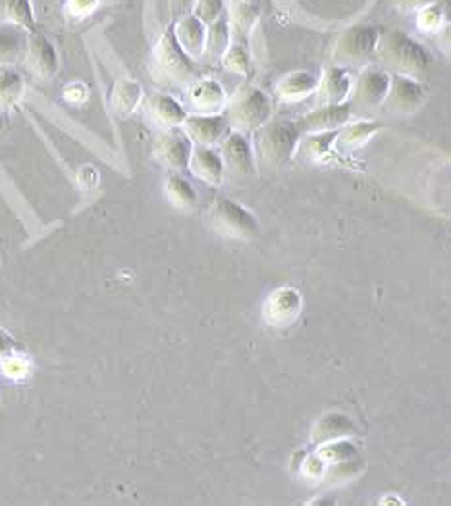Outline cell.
<instances>
[{"instance_id":"6da1fadb","label":"cell","mask_w":451,"mask_h":506,"mask_svg":"<svg viewBox=\"0 0 451 506\" xmlns=\"http://www.w3.org/2000/svg\"><path fill=\"white\" fill-rule=\"evenodd\" d=\"M301 128L291 120H269L253 131L257 168L267 171L282 170L301 145Z\"/></svg>"},{"instance_id":"7a4b0ae2","label":"cell","mask_w":451,"mask_h":506,"mask_svg":"<svg viewBox=\"0 0 451 506\" xmlns=\"http://www.w3.org/2000/svg\"><path fill=\"white\" fill-rule=\"evenodd\" d=\"M149 73L159 85H188L195 79L197 60L181 49L174 35V25H170L154 43Z\"/></svg>"},{"instance_id":"3957f363","label":"cell","mask_w":451,"mask_h":506,"mask_svg":"<svg viewBox=\"0 0 451 506\" xmlns=\"http://www.w3.org/2000/svg\"><path fill=\"white\" fill-rule=\"evenodd\" d=\"M380 66L392 73L421 77L430 68V54L415 37L401 29H392L380 35L375 54Z\"/></svg>"},{"instance_id":"277c9868","label":"cell","mask_w":451,"mask_h":506,"mask_svg":"<svg viewBox=\"0 0 451 506\" xmlns=\"http://www.w3.org/2000/svg\"><path fill=\"white\" fill-rule=\"evenodd\" d=\"M224 114L233 131L253 133L272 118V101L255 85H241L228 99Z\"/></svg>"},{"instance_id":"5b68a950","label":"cell","mask_w":451,"mask_h":506,"mask_svg":"<svg viewBox=\"0 0 451 506\" xmlns=\"http://www.w3.org/2000/svg\"><path fill=\"white\" fill-rule=\"evenodd\" d=\"M207 219L216 233L233 241H253L260 235L257 216L243 204L226 197L212 200Z\"/></svg>"},{"instance_id":"8992f818","label":"cell","mask_w":451,"mask_h":506,"mask_svg":"<svg viewBox=\"0 0 451 506\" xmlns=\"http://www.w3.org/2000/svg\"><path fill=\"white\" fill-rule=\"evenodd\" d=\"M380 34L372 25L357 24L341 31L332 58L336 66H359L377 54Z\"/></svg>"},{"instance_id":"52a82bcc","label":"cell","mask_w":451,"mask_h":506,"mask_svg":"<svg viewBox=\"0 0 451 506\" xmlns=\"http://www.w3.org/2000/svg\"><path fill=\"white\" fill-rule=\"evenodd\" d=\"M392 73L377 64H367L359 77L353 82L351 89V106H357L370 112V110L382 108L384 99L390 89Z\"/></svg>"},{"instance_id":"ba28073f","label":"cell","mask_w":451,"mask_h":506,"mask_svg":"<svg viewBox=\"0 0 451 506\" xmlns=\"http://www.w3.org/2000/svg\"><path fill=\"white\" fill-rule=\"evenodd\" d=\"M425 101L426 91L421 82H417V77L392 73L390 89H387L382 110L394 116H409L415 114Z\"/></svg>"},{"instance_id":"9c48e42d","label":"cell","mask_w":451,"mask_h":506,"mask_svg":"<svg viewBox=\"0 0 451 506\" xmlns=\"http://www.w3.org/2000/svg\"><path fill=\"white\" fill-rule=\"evenodd\" d=\"M24 60L29 73L37 77L39 82H53L60 72V56L56 46L49 37L39 34V31L27 34Z\"/></svg>"},{"instance_id":"30bf717a","label":"cell","mask_w":451,"mask_h":506,"mask_svg":"<svg viewBox=\"0 0 451 506\" xmlns=\"http://www.w3.org/2000/svg\"><path fill=\"white\" fill-rule=\"evenodd\" d=\"M226 173L231 178L245 180L255 176L257 171V158L253 151V143L247 139V133L230 131L222 141V151Z\"/></svg>"},{"instance_id":"8fae6325","label":"cell","mask_w":451,"mask_h":506,"mask_svg":"<svg viewBox=\"0 0 451 506\" xmlns=\"http://www.w3.org/2000/svg\"><path fill=\"white\" fill-rule=\"evenodd\" d=\"M195 143L190 135L183 131V128L166 130L154 143V158L168 168L170 171H183L190 166V158L193 154Z\"/></svg>"},{"instance_id":"7c38bea8","label":"cell","mask_w":451,"mask_h":506,"mask_svg":"<svg viewBox=\"0 0 451 506\" xmlns=\"http://www.w3.org/2000/svg\"><path fill=\"white\" fill-rule=\"evenodd\" d=\"M303 297L293 287L274 289L262 305V320L270 327H288L299 318Z\"/></svg>"},{"instance_id":"4fadbf2b","label":"cell","mask_w":451,"mask_h":506,"mask_svg":"<svg viewBox=\"0 0 451 506\" xmlns=\"http://www.w3.org/2000/svg\"><path fill=\"white\" fill-rule=\"evenodd\" d=\"M228 92L221 82L212 77L195 79L188 89V101L193 114H222L228 104Z\"/></svg>"},{"instance_id":"5bb4252c","label":"cell","mask_w":451,"mask_h":506,"mask_svg":"<svg viewBox=\"0 0 451 506\" xmlns=\"http://www.w3.org/2000/svg\"><path fill=\"white\" fill-rule=\"evenodd\" d=\"M351 118H353L351 102L324 104L313 110V112L305 114L298 122V125L305 133H332L348 125Z\"/></svg>"},{"instance_id":"9a60e30c","label":"cell","mask_w":451,"mask_h":506,"mask_svg":"<svg viewBox=\"0 0 451 506\" xmlns=\"http://www.w3.org/2000/svg\"><path fill=\"white\" fill-rule=\"evenodd\" d=\"M183 131L190 135L195 145L214 147L222 143L230 133V123L226 114H190L183 123Z\"/></svg>"},{"instance_id":"2e32d148","label":"cell","mask_w":451,"mask_h":506,"mask_svg":"<svg viewBox=\"0 0 451 506\" xmlns=\"http://www.w3.org/2000/svg\"><path fill=\"white\" fill-rule=\"evenodd\" d=\"M188 170L193 173L197 180H201L211 187H221L226 180L224 158L214 147L195 145L193 154L190 158Z\"/></svg>"},{"instance_id":"e0dca14e","label":"cell","mask_w":451,"mask_h":506,"mask_svg":"<svg viewBox=\"0 0 451 506\" xmlns=\"http://www.w3.org/2000/svg\"><path fill=\"white\" fill-rule=\"evenodd\" d=\"M147 116L154 125H157V128L166 131V130L183 128L190 112L174 97H170V94L164 92H157L147 101Z\"/></svg>"},{"instance_id":"ac0fdd59","label":"cell","mask_w":451,"mask_h":506,"mask_svg":"<svg viewBox=\"0 0 451 506\" xmlns=\"http://www.w3.org/2000/svg\"><path fill=\"white\" fill-rule=\"evenodd\" d=\"M174 35L181 49L193 60H201L207 46V24L201 22L195 14H183L172 24Z\"/></svg>"},{"instance_id":"d6986e66","label":"cell","mask_w":451,"mask_h":506,"mask_svg":"<svg viewBox=\"0 0 451 506\" xmlns=\"http://www.w3.org/2000/svg\"><path fill=\"white\" fill-rule=\"evenodd\" d=\"M353 79L344 66H328L322 70L319 82V106L324 104H341L351 94Z\"/></svg>"},{"instance_id":"ffe728a7","label":"cell","mask_w":451,"mask_h":506,"mask_svg":"<svg viewBox=\"0 0 451 506\" xmlns=\"http://www.w3.org/2000/svg\"><path fill=\"white\" fill-rule=\"evenodd\" d=\"M226 15H228L233 41L247 44V39L251 37L253 29L260 18L259 3H247V0H230Z\"/></svg>"},{"instance_id":"44dd1931","label":"cell","mask_w":451,"mask_h":506,"mask_svg":"<svg viewBox=\"0 0 451 506\" xmlns=\"http://www.w3.org/2000/svg\"><path fill=\"white\" fill-rule=\"evenodd\" d=\"M319 82L320 79L315 77V73H310V72H305V70L289 72L276 83L274 92L282 102H299V101L310 97L313 92H317Z\"/></svg>"},{"instance_id":"7402d4cb","label":"cell","mask_w":451,"mask_h":506,"mask_svg":"<svg viewBox=\"0 0 451 506\" xmlns=\"http://www.w3.org/2000/svg\"><path fill=\"white\" fill-rule=\"evenodd\" d=\"M145 91L143 85L135 82L132 77H120L116 79V83L113 85L111 91V108L113 112L120 118L132 116L139 104L143 102Z\"/></svg>"},{"instance_id":"603a6c76","label":"cell","mask_w":451,"mask_h":506,"mask_svg":"<svg viewBox=\"0 0 451 506\" xmlns=\"http://www.w3.org/2000/svg\"><path fill=\"white\" fill-rule=\"evenodd\" d=\"M164 195L174 209L181 212H193L199 207V195L195 187L180 171H172L164 181Z\"/></svg>"},{"instance_id":"cb8c5ba5","label":"cell","mask_w":451,"mask_h":506,"mask_svg":"<svg viewBox=\"0 0 451 506\" xmlns=\"http://www.w3.org/2000/svg\"><path fill=\"white\" fill-rule=\"evenodd\" d=\"M231 43L233 37H231L228 15H222V18L209 24L207 27V46H205L203 60H207L209 64H219V62H222L224 54L228 53Z\"/></svg>"},{"instance_id":"d4e9b609","label":"cell","mask_w":451,"mask_h":506,"mask_svg":"<svg viewBox=\"0 0 451 506\" xmlns=\"http://www.w3.org/2000/svg\"><path fill=\"white\" fill-rule=\"evenodd\" d=\"M353 432L355 423L348 416L332 413L317 420V423L313 425V432H310V437H313L317 445H322V443H332L353 435Z\"/></svg>"},{"instance_id":"484cf974","label":"cell","mask_w":451,"mask_h":506,"mask_svg":"<svg viewBox=\"0 0 451 506\" xmlns=\"http://www.w3.org/2000/svg\"><path fill=\"white\" fill-rule=\"evenodd\" d=\"M0 22L20 27L25 34L37 31L35 10L31 0H0Z\"/></svg>"},{"instance_id":"4316f807","label":"cell","mask_w":451,"mask_h":506,"mask_svg":"<svg viewBox=\"0 0 451 506\" xmlns=\"http://www.w3.org/2000/svg\"><path fill=\"white\" fill-rule=\"evenodd\" d=\"M380 130L378 122H355L348 123L336 133V149L339 152H351L365 145L367 141Z\"/></svg>"},{"instance_id":"83f0119b","label":"cell","mask_w":451,"mask_h":506,"mask_svg":"<svg viewBox=\"0 0 451 506\" xmlns=\"http://www.w3.org/2000/svg\"><path fill=\"white\" fill-rule=\"evenodd\" d=\"M25 94V79L10 66H0V112L14 108Z\"/></svg>"},{"instance_id":"f1b7e54d","label":"cell","mask_w":451,"mask_h":506,"mask_svg":"<svg viewBox=\"0 0 451 506\" xmlns=\"http://www.w3.org/2000/svg\"><path fill=\"white\" fill-rule=\"evenodd\" d=\"M20 27L6 25L0 27V66H10L20 58L22 51H25V41L22 37Z\"/></svg>"},{"instance_id":"f546056e","label":"cell","mask_w":451,"mask_h":506,"mask_svg":"<svg viewBox=\"0 0 451 506\" xmlns=\"http://www.w3.org/2000/svg\"><path fill=\"white\" fill-rule=\"evenodd\" d=\"M324 472L320 473V478H324L328 483H344L353 480L357 473L361 472V461L359 458H344V461L324 464Z\"/></svg>"},{"instance_id":"4dcf8cb0","label":"cell","mask_w":451,"mask_h":506,"mask_svg":"<svg viewBox=\"0 0 451 506\" xmlns=\"http://www.w3.org/2000/svg\"><path fill=\"white\" fill-rule=\"evenodd\" d=\"M221 64H222L224 70H228L230 73H236V75L247 77L249 72H251V56H249L247 44L233 41L231 46L228 49V53L224 54V58H222Z\"/></svg>"},{"instance_id":"1f68e13d","label":"cell","mask_w":451,"mask_h":506,"mask_svg":"<svg viewBox=\"0 0 451 506\" xmlns=\"http://www.w3.org/2000/svg\"><path fill=\"white\" fill-rule=\"evenodd\" d=\"M0 370L8 379H25L31 374V362L18 353H8L5 356H0Z\"/></svg>"},{"instance_id":"d6a6232c","label":"cell","mask_w":451,"mask_h":506,"mask_svg":"<svg viewBox=\"0 0 451 506\" xmlns=\"http://www.w3.org/2000/svg\"><path fill=\"white\" fill-rule=\"evenodd\" d=\"M228 3L230 0H195L191 14H195L201 22L209 25L226 15Z\"/></svg>"},{"instance_id":"836d02e7","label":"cell","mask_w":451,"mask_h":506,"mask_svg":"<svg viewBox=\"0 0 451 506\" xmlns=\"http://www.w3.org/2000/svg\"><path fill=\"white\" fill-rule=\"evenodd\" d=\"M101 0H66L64 15L72 22H82L97 10Z\"/></svg>"},{"instance_id":"e575fe53","label":"cell","mask_w":451,"mask_h":506,"mask_svg":"<svg viewBox=\"0 0 451 506\" xmlns=\"http://www.w3.org/2000/svg\"><path fill=\"white\" fill-rule=\"evenodd\" d=\"M75 181H77V185H80V189H83V191H95V189L101 185V171L95 166L85 164L77 170Z\"/></svg>"},{"instance_id":"d590c367","label":"cell","mask_w":451,"mask_h":506,"mask_svg":"<svg viewBox=\"0 0 451 506\" xmlns=\"http://www.w3.org/2000/svg\"><path fill=\"white\" fill-rule=\"evenodd\" d=\"M442 25V12L436 6H428L425 10L418 12V27L425 31H438Z\"/></svg>"},{"instance_id":"8d00e7d4","label":"cell","mask_w":451,"mask_h":506,"mask_svg":"<svg viewBox=\"0 0 451 506\" xmlns=\"http://www.w3.org/2000/svg\"><path fill=\"white\" fill-rule=\"evenodd\" d=\"M87 97H89V89L82 82H74L64 87V99L72 104H82L87 101Z\"/></svg>"},{"instance_id":"74e56055","label":"cell","mask_w":451,"mask_h":506,"mask_svg":"<svg viewBox=\"0 0 451 506\" xmlns=\"http://www.w3.org/2000/svg\"><path fill=\"white\" fill-rule=\"evenodd\" d=\"M436 41H438V46H440V51L451 58V24L444 25L438 29V35H436Z\"/></svg>"},{"instance_id":"f35d334b","label":"cell","mask_w":451,"mask_h":506,"mask_svg":"<svg viewBox=\"0 0 451 506\" xmlns=\"http://www.w3.org/2000/svg\"><path fill=\"white\" fill-rule=\"evenodd\" d=\"M396 5L406 12H421L434 5V0H396Z\"/></svg>"},{"instance_id":"ab89813d","label":"cell","mask_w":451,"mask_h":506,"mask_svg":"<svg viewBox=\"0 0 451 506\" xmlns=\"http://www.w3.org/2000/svg\"><path fill=\"white\" fill-rule=\"evenodd\" d=\"M14 351V345H12V339L8 336H5L3 331H0V356H5L8 353Z\"/></svg>"},{"instance_id":"60d3db41","label":"cell","mask_w":451,"mask_h":506,"mask_svg":"<svg viewBox=\"0 0 451 506\" xmlns=\"http://www.w3.org/2000/svg\"><path fill=\"white\" fill-rule=\"evenodd\" d=\"M193 3H195V0H172V6H174V10H176L178 14L183 15V12L188 10L190 6L193 8Z\"/></svg>"},{"instance_id":"b9f144b4","label":"cell","mask_w":451,"mask_h":506,"mask_svg":"<svg viewBox=\"0 0 451 506\" xmlns=\"http://www.w3.org/2000/svg\"><path fill=\"white\" fill-rule=\"evenodd\" d=\"M5 131V118H3V114H0V133Z\"/></svg>"},{"instance_id":"7bdbcfd3","label":"cell","mask_w":451,"mask_h":506,"mask_svg":"<svg viewBox=\"0 0 451 506\" xmlns=\"http://www.w3.org/2000/svg\"><path fill=\"white\" fill-rule=\"evenodd\" d=\"M247 3H259V0H247Z\"/></svg>"},{"instance_id":"ee69618b","label":"cell","mask_w":451,"mask_h":506,"mask_svg":"<svg viewBox=\"0 0 451 506\" xmlns=\"http://www.w3.org/2000/svg\"><path fill=\"white\" fill-rule=\"evenodd\" d=\"M101 3H113V0H101Z\"/></svg>"}]
</instances>
